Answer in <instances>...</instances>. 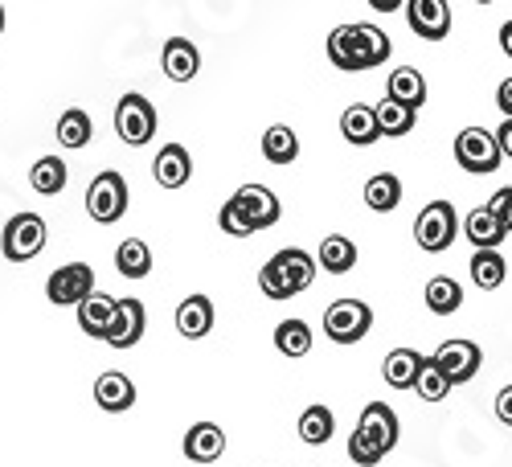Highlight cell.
Listing matches in <instances>:
<instances>
[{
    "instance_id": "6da1fadb",
    "label": "cell",
    "mask_w": 512,
    "mask_h": 467,
    "mask_svg": "<svg viewBox=\"0 0 512 467\" xmlns=\"http://www.w3.org/2000/svg\"><path fill=\"white\" fill-rule=\"evenodd\" d=\"M390 37L381 33L377 25L361 21V25H336L328 33V58L336 70L345 74H361V70H373L390 58Z\"/></svg>"
},
{
    "instance_id": "7a4b0ae2",
    "label": "cell",
    "mask_w": 512,
    "mask_h": 467,
    "mask_svg": "<svg viewBox=\"0 0 512 467\" xmlns=\"http://www.w3.org/2000/svg\"><path fill=\"white\" fill-rule=\"evenodd\" d=\"M316 279V259L300 246H287L279 250L275 259L259 271V287L267 300H295L300 291H308Z\"/></svg>"
},
{
    "instance_id": "3957f363",
    "label": "cell",
    "mask_w": 512,
    "mask_h": 467,
    "mask_svg": "<svg viewBox=\"0 0 512 467\" xmlns=\"http://www.w3.org/2000/svg\"><path fill=\"white\" fill-rule=\"evenodd\" d=\"M46 218L41 214H13L9 222H5V230H0V250H5V259L9 263H29V259H37L41 250H46Z\"/></svg>"
},
{
    "instance_id": "277c9868",
    "label": "cell",
    "mask_w": 512,
    "mask_h": 467,
    "mask_svg": "<svg viewBox=\"0 0 512 467\" xmlns=\"http://www.w3.org/2000/svg\"><path fill=\"white\" fill-rule=\"evenodd\" d=\"M455 160L463 173L472 177H492L500 168V148H496V136L488 132V127H463V132L455 136Z\"/></svg>"
},
{
    "instance_id": "5b68a950",
    "label": "cell",
    "mask_w": 512,
    "mask_h": 467,
    "mask_svg": "<svg viewBox=\"0 0 512 467\" xmlns=\"http://www.w3.org/2000/svg\"><path fill=\"white\" fill-rule=\"evenodd\" d=\"M459 234V218H455V205L451 201H431L414 218V242L426 254H443Z\"/></svg>"
},
{
    "instance_id": "8992f818",
    "label": "cell",
    "mask_w": 512,
    "mask_h": 467,
    "mask_svg": "<svg viewBox=\"0 0 512 467\" xmlns=\"http://www.w3.org/2000/svg\"><path fill=\"white\" fill-rule=\"evenodd\" d=\"M373 328V308L361 300H336L324 312V336L336 345H357L365 341V332Z\"/></svg>"
},
{
    "instance_id": "52a82bcc",
    "label": "cell",
    "mask_w": 512,
    "mask_h": 467,
    "mask_svg": "<svg viewBox=\"0 0 512 467\" xmlns=\"http://www.w3.org/2000/svg\"><path fill=\"white\" fill-rule=\"evenodd\" d=\"M115 132H119L123 144H132V148L148 144L156 136V107L144 95H136V91L123 95L115 103Z\"/></svg>"
},
{
    "instance_id": "ba28073f",
    "label": "cell",
    "mask_w": 512,
    "mask_h": 467,
    "mask_svg": "<svg viewBox=\"0 0 512 467\" xmlns=\"http://www.w3.org/2000/svg\"><path fill=\"white\" fill-rule=\"evenodd\" d=\"M87 214L99 226H111V222H119L127 214V181L119 173H111V168H107V173H99L91 181V189H87Z\"/></svg>"
},
{
    "instance_id": "9c48e42d",
    "label": "cell",
    "mask_w": 512,
    "mask_h": 467,
    "mask_svg": "<svg viewBox=\"0 0 512 467\" xmlns=\"http://www.w3.org/2000/svg\"><path fill=\"white\" fill-rule=\"evenodd\" d=\"M431 365L447 377V386H463V381H472L484 365V353L476 341H443L439 353L431 357Z\"/></svg>"
},
{
    "instance_id": "30bf717a",
    "label": "cell",
    "mask_w": 512,
    "mask_h": 467,
    "mask_svg": "<svg viewBox=\"0 0 512 467\" xmlns=\"http://www.w3.org/2000/svg\"><path fill=\"white\" fill-rule=\"evenodd\" d=\"M91 291H95V271H91L87 263H66V267H58V271L50 275V283H46L50 304H58V308H66V304L78 308Z\"/></svg>"
},
{
    "instance_id": "8fae6325",
    "label": "cell",
    "mask_w": 512,
    "mask_h": 467,
    "mask_svg": "<svg viewBox=\"0 0 512 467\" xmlns=\"http://www.w3.org/2000/svg\"><path fill=\"white\" fill-rule=\"evenodd\" d=\"M234 205L242 209V218L250 222L254 234H259V230H271V226L279 222V214H283L279 197H275L267 185H242V189L234 193Z\"/></svg>"
},
{
    "instance_id": "7c38bea8",
    "label": "cell",
    "mask_w": 512,
    "mask_h": 467,
    "mask_svg": "<svg viewBox=\"0 0 512 467\" xmlns=\"http://www.w3.org/2000/svg\"><path fill=\"white\" fill-rule=\"evenodd\" d=\"M144 328H148V312H144L140 300H115V316H111V324H107L103 341H107L111 349H132V345H140Z\"/></svg>"
},
{
    "instance_id": "4fadbf2b",
    "label": "cell",
    "mask_w": 512,
    "mask_h": 467,
    "mask_svg": "<svg viewBox=\"0 0 512 467\" xmlns=\"http://www.w3.org/2000/svg\"><path fill=\"white\" fill-rule=\"evenodd\" d=\"M406 21L426 41H443L451 33V9H447V0H406Z\"/></svg>"
},
{
    "instance_id": "5bb4252c",
    "label": "cell",
    "mask_w": 512,
    "mask_h": 467,
    "mask_svg": "<svg viewBox=\"0 0 512 467\" xmlns=\"http://www.w3.org/2000/svg\"><path fill=\"white\" fill-rule=\"evenodd\" d=\"M357 431H361L381 455H390V451L398 447V414H394L386 402H369V406L361 410Z\"/></svg>"
},
{
    "instance_id": "9a60e30c",
    "label": "cell",
    "mask_w": 512,
    "mask_h": 467,
    "mask_svg": "<svg viewBox=\"0 0 512 467\" xmlns=\"http://www.w3.org/2000/svg\"><path fill=\"white\" fill-rule=\"evenodd\" d=\"M152 177H156V185H164V189L189 185V177H193V156H189V148H185V144H164V148L156 152Z\"/></svg>"
},
{
    "instance_id": "2e32d148",
    "label": "cell",
    "mask_w": 512,
    "mask_h": 467,
    "mask_svg": "<svg viewBox=\"0 0 512 467\" xmlns=\"http://www.w3.org/2000/svg\"><path fill=\"white\" fill-rule=\"evenodd\" d=\"M160 66H164V74L173 82H189L201 70V50L193 46L189 37H168L164 50H160Z\"/></svg>"
},
{
    "instance_id": "e0dca14e",
    "label": "cell",
    "mask_w": 512,
    "mask_h": 467,
    "mask_svg": "<svg viewBox=\"0 0 512 467\" xmlns=\"http://www.w3.org/2000/svg\"><path fill=\"white\" fill-rule=\"evenodd\" d=\"M95 402H99L107 414L132 410V406H136V386H132V377L119 373V369L99 373V381H95Z\"/></svg>"
},
{
    "instance_id": "ac0fdd59",
    "label": "cell",
    "mask_w": 512,
    "mask_h": 467,
    "mask_svg": "<svg viewBox=\"0 0 512 467\" xmlns=\"http://www.w3.org/2000/svg\"><path fill=\"white\" fill-rule=\"evenodd\" d=\"M222 451H226V431L218 422H197V427H189L185 455L193 463H213V459H222Z\"/></svg>"
},
{
    "instance_id": "d6986e66",
    "label": "cell",
    "mask_w": 512,
    "mask_h": 467,
    "mask_svg": "<svg viewBox=\"0 0 512 467\" xmlns=\"http://www.w3.org/2000/svg\"><path fill=\"white\" fill-rule=\"evenodd\" d=\"M463 234H467V242H472L476 250H496V246L508 238V234H504V222L492 214L488 205H480V209H472V214H467Z\"/></svg>"
},
{
    "instance_id": "ffe728a7",
    "label": "cell",
    "mask_w": 512,
    "mask_h": 467,
    "mask_svg": "<svg viewBox=\"0 0 512 467\" xmlns=\"http://www.w3.org/2000/svg\"><path fill=\"white\" fill-rule=\"evenodd\" d=\"M213 328V300L209 295H189L177 308V332L189 336V341H201V336Z\"/></svg>"
},
{
    "instance_id": "44dd1931",
    "label": "cell",
    "mask_w": 512,
    "mask_h": 467,
    "mask_svg": "<svg viewBox=\"0 0 512 467\" xmlns=\"http://www.w3.org/2000/svg\"><path fill=\"white\" fill-rule=\"evenodd\" d=\"M386 99H394V103L418 111V107L426 103V78H422L414 66H398V70L390 74V82H386Z\"/></svg>"
},
{
    "instance_id": "7402d4cb",
    "label": "cell",
    "mask_w": 512,
    "mask_h": 467,
    "mask_svg": "<svg viewBox=\"0 0 512 467\" xmlns=\"http://www.w3.org/2000/svg\"><path fill=\"white\" fill-rule=\"evenodd\" d=\"M111 316H115V300H111V295H103V291H91L87 300L78 304V328L87 336H95V341H103V336H107Z\"/></svg>"
},
{
    "instance_id": "603a6c76",
    "label": "cell",
    "mask_w": 512,
    "mask_h": 467,
    "mask_svg": "<svg viewBox=\"0 0 512 467\" xmlns=\"http://www.w3.org/2000/svg\"><path fill=\"white\" fill-rule=\"evenodd\" d=\"M340 136L357 148H369L377 140V119H373V107L369 103H353L349 111H340Z\"/></svg>"
},
{
    "instance_id": "cb8c5ba5",
    "label": "cell",
    "mask_w": 512,
    "mask_h": 467,
    "mask_svg": "<svg viewBox=\"0 0 512 467\" xmlns=\"http://www.w3.org/2000/svg\"><path fill=\"white\" fill-rule=\"evenodd\" d=\"M418 365H422V353L394 349V353H386V361H381V377H386V386H394V390H410L414 377H418Z\"/></svg>"
},
{
    "instance_id": "d4e9b609",
    "label": "cell",
    "mask_w": 512,
    "mask_h": 467,
    "mask_svg": "<svg viewBox=\"0 0 512 467\" xmlns=\"http://www.w3.org/2000/svg\"><path fill=\"white\" fill-rule=\"evenodd\" d=\"M66 160H58V156H41L33 168H29V185H33V193H41V197H58L62 189H66Z\"/></svg>"
},
{
    "instance_id": "484cf974",
    "label": "cell",
    "mask_w": 512,
    "mask_h": 467,
    "mask_svg": "<svg viewBox=\"0 0 512 467\" xmlns=\"http://www.w3.org/2000/svg\"><path fill=\"white\" fill-rule=\"evenodd\" d=\"M320 267H324L328 275H345V271H353V267H357V246H353V238H345V234H328V238L320 242Z\"/></svg>"
},
{
    "instance_id": "4316f807",
    "label": "cell",
    "mask_w": 512,
    "mask_h": 467,
    "mask_svg": "<svg viewBox=\"0 0 512 467\" xmlns=\"http://www.w3.org/2000/svg\"><path fill=\"white\" fill-rule=\"evenodd\" d=\"M115 271H119L123 279H144V275L152 271V250H148V242H144V238L119 242V250H115Z\"/></svg>"
},
{
    "instance_id": "83f0119b",
    "label": "cell",
    "mask_w": 512,
    "mask_h": 467,
    "mask_svg": "<svg viewBox=\"0 0 512 467\" xmlns=\"http://www.w3.org/2000/svg\"><path fill=\"white\" fill-rule=\"evenodd\" d=\"M373 119H377V136H410L418 111H410V107H402L394 99H381L373 107Z\"/></svg>"
},
{
    "instance_id": "f1b7e54d",
    "label": "cell",
    "mask_w": 512,
    "mask_h": 467,
    "mask_svg": "<svg viewBox=\"0 0 512 467\" xmlns=\"http://www.w3.org/2000/svg\"><path fill=\"white\" fill-rule=\"evenodd\" d=\"M365 205L373 214H390V209L402 205V181L394 173H377L365 181Z\"/></svg>"
},
{
    "instance_id": "f546056e",
    "label": "cell",
    "mask_w": 512,
    "mask_h": 467,
    "mask_svg": "<svg viewBox=\"0 0 512 467\" xmlns=\"http://www.w3.org/2000/svg\"><path fill=\"white\" fill-rule=\"evenodd\" d=\"M426 308H431L435 316H451L463 308V287L451 279V275H435L431 283H426Z\"/></svg>"
},
{
    "instance_id": "4dcf8cb0",
    "label": "cell",
    "mask_w": 512,
    "mask_h": 467,
    "mask_svg": "<svg viewBox=\"0 0 512 467\" xmlns=\"http://www.w3.org/2000/svg\"><path fill=\"white\" fill-rule=\"evenodd\" d=\"M332 435H336V414L328 406H308L300 414V439L308 447H324Z\"/></svg>"
},
{
    "instance_id": "1f68e13d",
    "label": "cell",
    "mask_w": 512,
    "mask_h": 467,
    "mask_svg": "<svg viewBox=\"0 0 512 467\" xmlns=\"http://www.w3.org/2000/svg\"><path fill=\"white\" fill-rule=\"evenodd\" d=\"M91 136H95V123L87 111H78V107L62 111V119H58V144L62 148H87Z\"/></svg>"
},
{
    "instance_id": "d6a6232c",
    "label": "cell",
    "mask_w": 512,
    "mask_h": 467,
    "mask_svg": "<svg viewBox=\"0 0 512 467\" xmlns=\"http://www.w3.org/2000/svg\"><path fill=\"white\" fill-rule=\"evenodd\" d=\"M263 156H267L271 164H291L295 156H300V136H295L287 123L267 127V136H263Z\"/></svg>"
},
{
    "instance_id": "836d02e7",
    "label": "cell",
    "mask_w": 512,
    "mask_h": 467,
    "mask_svg": "<svg viewBox=\"0 0 512 467\" xmlns=\"http://www.w3.org/2000/svg\"><path fill=\"white\" fill-rule=\"evenodd\" d=\"M508 275V263L500 259V250H476L472 254V283L480 291H496Z\"/></svg>"
},
{
    "instance_id": "e575fe53",
    "label": "cell",
    "mask_w": 512,
    "mask_h": 467,
    "mask_svg": "<svg viewBox=\"0 0 512 467\" xmlns=\"http://www.w3.org/2000/svg\"><path fill=\"white\" fill-rule=\"evenodd\" d=\"M275 349L283 357H308L312 353V328L304 320H283L275 328Z\"/></svg>"
},
{
    "instance_id": "d590c367",
    "label": "cell",
    "mask_w": 512,
    "mask_h": 467,
    "mask_svg": "<svg viewBox=\"0 0 512 467\" xmlns=\"http://www.w3.org/2000/svg\"><path fill=\"white\" fill-rule=\"evenodd\" d=\"M410 390H418V398L422 402H443L447 394H451V386H447V377L431 365V357H422V365H418V377H414V386Z\"/></svg>"
},
{
    "instance_id": "8d00e7d4",
    "label": "cell",
    "mask_w": 512,
    "mask_h": 467,
    "mask_svg": "<svg viewBox=\"0 0 512 467\" xmlns=\"http://www.w3.org/2000/svg\"><path fill=\"white\" fill-rule=\"evenodd\" d=\"M218 226H222L226 234H234V238H250V234H254V230H250V222L242 218V209L234 205V197H230V201L222 205V214H218Z\"/></svg>"
},
{
    "instance_id": "74e56055",
    "label": "cell",
    "mask_w": 512,
    "mask_h": 467,
    "mask_svg": "<svg viewBox=\"0 0 512 467\" xmlns=\"http://www.w3.org/2000/svg\"><path fill=\"white\" fill-rule=\"evenodd\" d=\"M349 459L353 463H361V467H373V463H381V459H386V455H381L361 431H353V439H349Z\"/></svg>"
},
{
    "instance_id": "f35d334b",
    "label": "cell",
    "mask_w": 512,
    "mask_h": 467,
    "mask_svg": "<svg viewBox=\"0 0 512 467\" xmlns=\"http://www.w3.org/2000/svg\"><path fill=\"white\" fill-rule=\"evenodd\" d=\"M496 418L504 422V427H512V386H504L496 394Z\"/></svg>"
},
{
    "instance_id": "ab89813d",
    "label": "cell",
    "mask_w": 512,
    "mask_h": 467,
    "mask_svg": "<svg viewBox=\"0 0 512 467\" xmlns=\"http://www.w3.org/2000/svg\"><path fill=\"white\" fill-rule=\"evenodd\" d=\"M492 136H496L500 156H508V160H512V119H504V123H500V132H492Z\"/></svg>"
},
{
    "instance_id": "60d3db41",
    "label": "cell",
    "mask_w": 512,
    "mask_h": 467,
    "mask_svg": "<svg viewBox=\"0 0 512 467\" xmlns=\"http://www.w3.org/2000/svg\"><path fill=\"white\" fill-rule=\"evenodd\" d=\"M496 103H500L504 119H512V78H504V82H500V91H496Z\"/></svg>"
},
{
    "instance_id": "b9f144b4",
    "label": "cell",
    "mask_w": 512,
    "mask_h": 467,
    "mask_svg": "<svg viewBox=\"0 0 512 467\" xmlns=\"http://www.w3.org/2000/svg\"><path fill=\"white\" fill-rule=\"evenodd\" d=\"M508 205H512V189H500V193L488 201V209H492L496 218H504V209H508Z\"/></svg>"
},
{
    "instance_id": "7bdbcfd3",
    "label": "cell",
    "mask_w": 512,
    "mask_h": 467,
    "mask_svg": "<svg viewBox=\"0 0 512 467\" xmlns=\"http://www.w3.org/2000/svg\"><path fill=\"white\" fill-rule=\"evenodd\" d=\"M406 0H369V9L373 13H394V9H402Z\"/></svg>"
},
{
    "instance_id": "ee69618b",
    "label": "cell",
    "mask_w": 512,
    "mask_h": 467,
    "mask_svg": "<svg viewBox=\"0 0 512 467\" xmlns=\"http://www.w3.org/2000/svg\"><path fill=\"white\" fill-rule=\"evenodd\" d=\"M500 50L512 58V21H504V25H500Z\"/></svg>"
},
{
    "instance_id": "f6af8a7d",
    "label": "cell",
    "mask_w": 512,
    "mask_h": 467,
    "mask_svg": "<svg viewBox=\"0 0 512 467\" xmlns=\"http://www.w3.org/2000/svg\"><path fill=\"white\" fill-rule=\"evenodd\" d=\"M500 222H504V234H512V205L504 209V218H500Z\"/></svg>"
},
{
    "instance_id": "bcb514c9",
    "label": "cell",
    "mask_w": 512,
    "mask_h": 467,
    "mask_svg": "<svg viewBox=\"0 0 512 467\" xmlns=\"http://www.w3.org/2000/svg\"><path fill=\"white\" fill-rule=\"evenodd\" d=\"M0 33H5V9H0Z\"/></svg>"
},
{
    "instance_id": "7dc6e473",
    "label": "cell",
    "mask_w": 512,
    "mask_h": 467,
    "mask_svg": "<svg viewBox=\"0 0 512 467\" xmlns=\"http://www.w3.org/2000/svg\"><path fill=\"white\" fill-rule=\"evenodd\" d=\"M476 5H492V0H476Z\"/></svg>"
}]
</instances>
